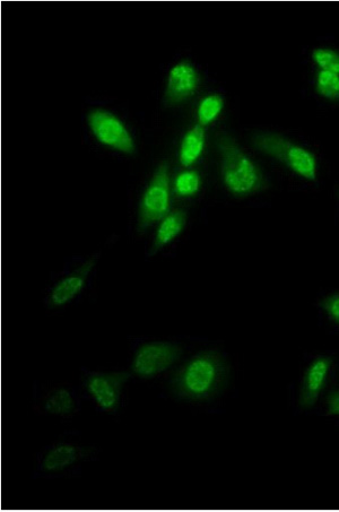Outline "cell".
Listing matches in <instances>:
<instances>
[{"label": "cell", "instance_id": "6da1fadb", "mask_svg": "<svg viewBox=\"0 0 339 512\" xmlns=\"http://www.w3.org/2000/svg\"><path fill=\"white\" fill-rule=\"evenodd\" d=\"M229 366L217 351H204L173 372V395L187 402H207L223 392L228 385Z\"/></svg>", "mask_w": 339, "mask_h": 512}, {"label": "cell", "instance_id": "7a4b0ae2", "mask_svg": "<svg viewBox=\"0 0 339 512\" xmlns=\"http://www.w3.org/2000/svg\"><path fill=\"white\" fill-rule=\"evenodd\" d=\"M216 147L221 155L223 184L233 197L246 198L271 187L263 169L241 149L236 138L221 133L216 137Z\"/></svg>", "mask_w": 339, "mask_h": 512}, {"label": "cell", "instance_id": "3957f363", "mask_svg": "<svg viewBox=\"0 0 339 512\" xmlns=\"http://www.w3.org/2000/svg\"><path fill=\"white\" fill-rule=\"evenodd\" d=\"M254 149L280 162L286 169L308 181L318 178V161L314 152L290 138L273 132H255L250 136Z\"/></svg>", "mask_w": 339, "mask_h": 512}, {"label": "cell", "instance_id": "277c9868", "mask_svg": "<svg viewBox=\"0 0 339 512\" xmlns=\"http://www.w3.org/2000/svg\"><path fill=\"white\" fill-rule=\"evenodd\" d=\"M170 185L169 163L162 161L156 168L153 178L145 189L141 203H139L137 230L143 234L169 214Z\"/></svg>", "mask_w": 339, "mask_h": 512}, {"label": "cell", "instance_id": "5b68a950", "mask_svg": "<svg viewBox=\"0 0 339 512\" xmlns=\"http://www.w3.org/2000/svg\"><path fill=\"white\" fill-rule=\"evenodd\" d=\"M88 124L92 134L102 145L128 155H133L136 145L133 136L117 116L103 109L89 112Z\"/></svg>", "mask_w": 339, "mask_h": 512}, {"label": "cell", "instance_id": "8992f818", "mask_svg": "<svg viewBox=\"0 0 339 512\" xmlns=\"http://www.w3.org/2000/svg\"><path fill=\"white\" fill-rule=\"evenodd\" d=\"M181 347L168 342L147 343L139 347L132 362L134 375L151 379L170 369L182 357Z\"/></svg>", "mask_w": 339, "mask_h": 512}, {"label": "cell", "instance_id": "52a82bcc", "mask_svg": "<svg viewBox=\"0 0 339 512\" xmlns=\"http://www.w3.org/2000/svg\"><path fill=\"white\" fill-rule=\"evenodd\" d=\"M129 378L128 372L92 373L85 380V388L101 410L112 413L119 409L121 394Z\"/></svg>", "mask_w": 339, "mask_h": 512}, {"label": "cell", "instance_id": "ba28073f", "mask_svg": "<svg viewBox=\"0 0 339 512\" xmlns=\"http://www.w3.org/2000/svg\"><path fill=\"white\" fill-rule=\"evenodd\" d=\"M199 81L196 67L189 60H182L171 68L168 76L167 89L164 92V107L172 108L194 97Z\"/></svg>", "mask_w": 339, "mask_h": 512}, {"label": "cell", "instance_id": "9c48e42d", "mask_svg": "<svg viewBox=\"0 0 339 512\" xmlns=\"http://www.w3.org/2000/svg\"><path fill=\"white\" fill-rule=\"evenodd\" d=\"M332 367L333 359L327 355H319L310 363L304 373L300 390L299 402L302 409H311L317 403L320 394L326 387Z\"/></svg>", "mask_w": 339, "mask_h": 512}, {"label": "cell", "instance_id": "30bf717a", "mask_svg": "<svg viewBox=\"0 0 339 512\" xmlns=\"http://www.w3.org/2000/svg\"><path fill=\"white\" fill-rule=\"evenodd\" d=\"M97 257H91L84 264L75 269V271L59 281L49 295V306L58 308L67 305L85 288L91 272L97 265Z\"/></svg>", "mask_w": 339, "mask_h": 512}, {"label": "cell", "instance_id": "8fae6325", "mask_svg": "<svg viewBox=\"0 0 339 512\" xmlns=\"http://www.w3.org/2000/svg\"><path fill=\"white\" fill-rule=\"evenodd\" d=\"M90 453V449L59 444L52 448L45 459H43L42 467L48 473L62 472L66 468L80 462L81 459L88 457Z\"/></svg>", "mask_w": 339, "mask_h": 512}, {"label": "cell", "instance_id": "7c38bea8", "mask_svg": "<svg viewBox=\"0 0 339 512\" xmlns=\"http://www.w3.org/2000/svg\"><path fill=\"white\" fill-rule=\"evenodd\" d=\"M186 224L187 213L185 211L177 210L165 216L156 231L151 255L159 253L161 249L171 244L184 231Z\"/></svg>", "mask_w": 339, "mask_h": 512}, {"label": "cell", "instance_id": "4fadbf2b", "mask_svg": "<svg viewBox=\"0 0 339 512\" xmlns=\"http://www.w3.org/2000/svg\"><path fill=\"white\" fill-rule=\"evenodd\" d=\"M206 142V133L202 125H196L182 138L179 161L182 167H191L201 158Z\"/></svg>", "mask_w": 339, "mask_h": 512}, {"label": "cell", "instance_id": "5bb4252c", "mask_svg": "<svg viewBox=\"0 0 339 512\" xmlns=\"http://www.w3.org/2000/svg\"><path fill=\"white\" fill-rule=\"evenodd\" d=\"M224 108V99L222 95L213 93L208 94L201 103H199L197 117L199 125L207 126L219 118Z\"/></svg>", "mask_w": 339, "mask_h": 512}, {"label": "cell", "instance_id": "9a60e30c", "mask_svg": "<svg viewBox=\"0 0 339 512\" xmlns=\"http://www.w3.org/2000/svg\"><path fill=\"white\" fill-rule=\"evenodd\" d=\"M45 410L55 415L72 414L75 411V403L71 393L65 388L55 390L47 398Z\"/></svg>", "mask_w": 339, "mask_h": 512}, {"label": "cell", "instance_id": "2e32d148", "mask_svg": "<svg viewBox=\"0 0 339 512\" xmlns=\"http://www.w3.org/2000/svg\"><path fill=\"white\" fill-rule=\"evenodd\" d=\"M202 186V179L195 170H187L179 173L173 184L175 194L180 197L195 196Z\"/></svg>", "mask_w": 339, "mask_h": 512}, {"label": "cell", "instance_id": "e0dca14e", "mask_svg": "<svg viewBox=\"0 0 339 512\" xmlns=\"http://www.w3.org/2000/svg\"><path fill=\"white\" fill-rule=\"evenodd\" d=\"M316 91L321 98L329 101H339V75L319 71L316 75Z\"/></svg>", "mask_w": 339, "mask_h": 512}, {"label": "cell", "instance_id": "ac0fdd59", "mask_svg": "<svg viewBox=\"0 0 339 512\" xmlns=\"http://www.w3.org/2000/svg\"><path fill=\"white\" fill-rule=\"evenodd\" d=\"M312 62L319 71L335 73L339 75V52L332 48H316L311 54Z\"/></svg>", "mask_w": 339, "mask_h": 512}, {"label": "cell", "instance_id": "d6986e66", "mask_svg": "<svg viewBox=\"0 0 339 512\" xmlns=\"http://www.w3.org/2000/svg\"><path fill=\"white\" fill-rule=\"evenodd\" d=\"M319 307L324 310L330 321L339 326V292L320 300Z\"/></svg>", "mask_w": 339, "mask_h": 512}, {"label": "cell", "instance_id": "ffe728a7", "mask_svg": "<svg viewBox=\"0 0 339 512\" xmlns=\"http://www.w3.org/2000/svg\"><path fill=\"white\" fill-rule=\"evenodd\" d=\"M327 410L329 415H339V389H334L328 394Z\"/></svg>", "mask_w": 339, "mask_h": 512}, {"label": "cell", "instance_id": "44dd1931", "mask_svg": "<svg viewBox=\"0 0 339 512\" xmlns=\"http://www.w3.org/2000/svg\"><path fill=\"white\" fill-rule=\"evenodd\" d=\"M338 197H339V189H338Z\"/></svg>", "mask_w": 339, "mask_h": 512}]
</instances>
